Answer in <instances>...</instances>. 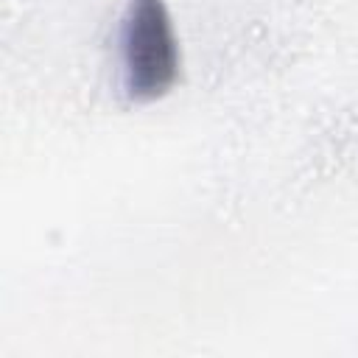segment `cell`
Returning <instances> with one entry per match:
<instances>
[{"label": "cell", "instance_id": "obj_1", "mask_svg": "<svg viewBox=\"0 0 358 358\" xmlns=\"http://www.w3.org/2000/svg\"><path fill=\"white\" fill-rule=\"evenodd\" d=\"M120 87L129 101L162 98L182 73V48L165 0H126L117 28Z\"/></svg>", "mask_w": 358, "mask_h": 358}]
</instances>
